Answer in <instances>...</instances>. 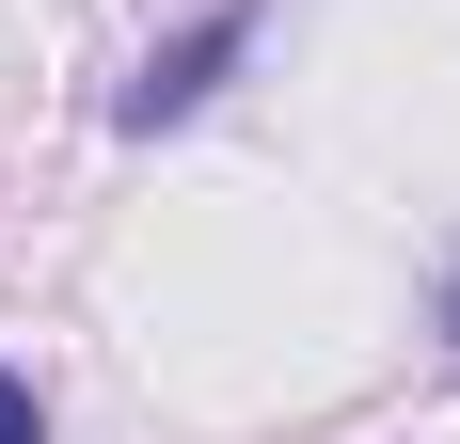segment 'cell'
<instances>
[{"mask_svg": "<svg viewBox=\"0 0 460 444\" xmlns=\"http://www.w3.org/2000/svg\"><path fill=\"white\" fill-rule=\"evenodd\" d=\"M254 32H270V0H207V16H190L175 48H143V80L111 95V128H128V143H159V128H190V111H207V95L238 80V64H254Z\"/></svg>", "mask_w": 460, "mask_h": 444, "instance_id": "1", "label": "cell"}, {"mask_svg": "<svg viewBox=\"0 0 460 444\" xmlns=\"http://www.w3.org/2000/svg\"><path fill=\"white\" fill-rule=\"evenodd\" d=\"M0 444H48V397L16 381V365H0Z\"/></svg>", "mask_w": 460, "mask_h": 444, "instance_id": "2", "label": "cell"}, {"mask_svg": "<svg viewBox=\"0 0 460 444\" xmlns=\"http://www.w3.org/2000/svg\"><path fill=\"white\" fill-rule=\"evenodd\" d=\"M445 350H460V270H445Z\"/></svg>", "mask_w": 460, "mask_h": 444, "instance_id": "3", "label": "cell"}]
</instances>
